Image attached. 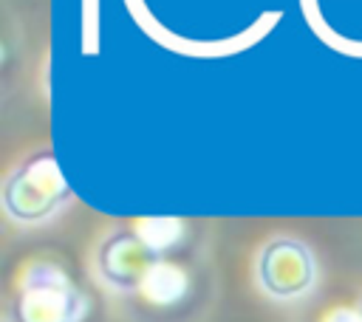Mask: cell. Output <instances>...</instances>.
<instances>
[{"label": "cell", "mask_w": 362, "mask_h": 322, "mask_svg": "<svg viewBox=\"0 0 362 322\" xmlns=\"http://www.w3.org/2000/svg\"><path fill=\"white\" fill-rule=\"evenodd\" d=\"M74 192L51 150H37L20 161L3 181L0 201L8 220L20 226H40L71 203Z\"/></svg>", "instance_id": "6da1fadb"}, {"label": "cell", "mask_w": 362, "mask_h": 322, "mask_svg": "<svg viewBox=\"0 0 362 322\" xmlns=\"http://www.w3.org/2000/svg\"><path fill=\"white\" fill-rule=\"evenodd\" d=\"M88 311L90 299L71 274L51 260H37L17 282L8 322H85Z\"/></svg>", "instance_id": "7a4b0ae2"}, {"label": "cell", "mask_w": 362, "mask_h": 322, "mask_svg": "<svg viewBox=\"0 0 362 322\" xmlns=\"http://www.w3.org/2000/svg\"><path fill=\"white\" fill-rule=\"evenodd\" d=\"M255 274L260 288L280 302L305 297L317 282V260L314 251L297 237H272L255 263Z\"/></svg>", "instance_id": "3957f363"}, {"label": "cell", "mask_w": 362, "mask_h": 322, "mask_svg": "<svg viewBox=\"0 0 362 322\" xmlns=\"http://www.w3.org/2000/svg\"><path fill=\"white\" fill-rule=\"evenodd\" d=\"M158 257L144 246V240L133 229L110 232L96 249V274L113 291L130 294L141 291L144 277L150 274Z\"/></svg>", "instance_id": "277c9868"}, {"label": "cell", "mask_w": 362, "mask_h": 322, "mask_svg": "<svg viewBox=\"0 0 362 322\" xmlns=\"http://www.w3.org/2000/svg\"><path fill=\"white\" fill-rule=\"evenodd\" d=\"M139 294H144L156 305H173L187 294V274L175 263H167L158 257L153 263L150 274L144 277V285Z\"/></svg>", "instance_id": "5b68a950"}, {"label": "cell", "mask_w": 362, "mask_h": 322, "mask_svg": "<svg viewBox=\"0 0 362 322\" xmlns=\"http://www.w3.org/2000/svg\"><path fill=\"white\" fill-rule=\"evenodd\" d=\"M133 232L144 240V246H147L156 257H161L164 251H170L173 246L181 243V237H184V223H181L178 217H144V220H139V223L133 226Z\"/></svg>", "instance_id": "8992f818"}, {"label": "cell", "mask_w": 362, "mask_h": 322, "mask_svg": "<svg viewBox=\"0 0 362 322\" xmlns=\"http://www.w3.org/2000/svg\"><path fill=\"white\" fill-rule=\"evenodd\" d=\"M325 322H362L359 311H348V308H339V311H331L325 316Z\"/></svg>", "instance_id": "52a82bcc"}, {"label": "cell", "mask_w": 362, "mask_h": 322, "mask_svg": "<svg viewBox=\"0 0 362 322\" xmlns=\"http://www.w3.org/2000/svg\"><path fill=\"white\" fill-rule=\"evenodd\" d=\"M356 311H359V316H362V299H359V308H356Z\"/></svg>", "instance_id": "ba28073f"}]
</instances>
